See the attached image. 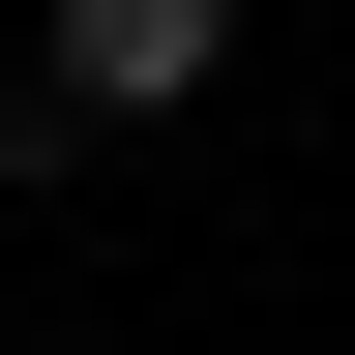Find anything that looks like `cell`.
Masks as SVG:
<instances>
[{
	"mask_svg": "<svg viewBox=\"0 0 355 355\" xmlns=\"http://www.w3.org/2000/svg\"><path fill=\"white\" fill-rule=\"evenodd\" d=\"M237 60V0H60V119H178Z\"/></svg>",
	"mask_w": 355,
	"mask_h": 355,
	"instance_id": "1",
	"label": "cell"
}]
</instances>
